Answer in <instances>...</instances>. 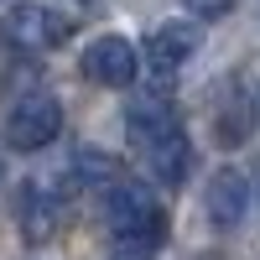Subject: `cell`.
Returning a JSON list of instances; mask_svg holds the SVG:
<instances>
[{
    "label": "cell",
    "instance_id": "cell-1",
    "mask_svg": "<svg viewBox=\"0 0 260 260\" xmlns=\"http://www.w3.org/2000/svg\"><path fill=\"white\" fill-rule=\"evenodd\" d=\"M125 136H130V146L146 156V167L156 172L167 187L187 182V172H192V141H187V130H182L177 115H172L167 99H136L125 110Z\"/></svg>",
    "mask_w": 260,
    "mask_h": 260
},
{
    "label": "cell",
    "instance_id": "cell-8",
    "mask_svg": "<svg viewBox=\"0 0 260 260\" xmlns=\"http://www.w3.org/2000/svg\"><path fill=\"white\" fill-rule=\"evenodd\" d=\"M16 224H21V234H26L31 245H42V240H52V234H57L62 203H57L42 182H26V187L16 192Z\"/></svg>",
    "mask_w": 260,
    "mask_h": 260
},
{
    "label": "cell",
    "instance_id": "cell-6",
    "mask_svg": "<svg viewBox=\"0 0 260 260\" xmlns=\"http://www.w3.org/2000/svg\"><path fill=\"white\" fill-rule=\"evenodd\" d=\"M78 68H83V78H89V83H104V89H130L136 73H141V57H136V47H130L125 37H94L89 47H83Z\"/></svg>",
    "mask_w": 260,
    "mask_h": 260
},
{
    "label": "cell",
    "instance_id": "cell-4",
    "mask_svg": "<svg viewBox=\"0 0 260 260\" xmlns=\"http://www.w3.org/2000/svg\"><path fill=\"white\" fill-rule=\"evenodd\" d=\"M68 37H73V26H68L57 11L37 6V0H21V6L6 11V42L21 47V52H52V47H62Z\"/></svg>",
    "mask_w": 260,
    "mask_h": 260
},
{
    "label": "cell",
    "instance_id": "cell-9",
    "mask_svg": "<svg viewBox=\"0 0 260 260\" xmlns=\"http://www.w3.org/2000/svg\"><path fill=\"white\" fill-rule=\"evenodd\" d=\"M182 6H187L192 16H203V21H219V16L234 6V0H182Z\"/></svg>",
    "mask_w": 260,
    "mask_h": 260
},
{
    "label": "cell",
    "instance_id": "cell-2",
    "mask_svg": "<svg viewBox=\"0 0 260 260\" xmlns=\"http://www.w3.org/2000/svg\"><path fill=\"white\" fill-rule=\"evenodd\" d=\"M104 224L115 234V260H151L167 240V213L141 182H110L104 192Z\"/></svg>",
    "mask_w": 260,
    "mask_h": 260
},
{
    "label": "cell",
    "instance_id": "cell-7",
    "mask_svg": "<svg viewBox=\"0 0 260 260\" xmlns=\"http://www.w3.org/2000/svg\"><path fill=\"white\" fill-rule=\"evenodd\" d=\"M203 208H208V224H213V229H234V224L245 219V208H250V182H245V172H234V167L213 172Z\"/></svg>",
    "mask_w": 260,
    "mask_h": 260
},
{
    "label": "cell",
    "instance_id": "cell-3",
    "mask_svg": "<svg viewBox=\"0 0 260 260\" xmlns=\"http://www.w3.org/2000/svg\"><path fill=\"white\" fill-rule=\"evenodd\" d=\"M57 130H62V104L52 94H21L11 104V115H6V141L16 151H42V146H52L57 141Z\"/></svg>",
    "mask_w": 260,
    "mask_h": 260
},
{
    "label": "cell",
    "instance_id": "cell-5",
    "mask_svg": "<svg viewBox=\"0 0 260 260\" xmlns=\"http://www.w3.org/2000/svg\"><path fill=\"white\" fill-rule=\"evenodd\" d=\"M198 26H187V21H167V26H156L151 31V42H146V73H151V83H167L177 78L182 68H187V57L198 52Z\"/></svg>",
    "mask_w": 260,
    "mask_h": 260
}]
</instances>
